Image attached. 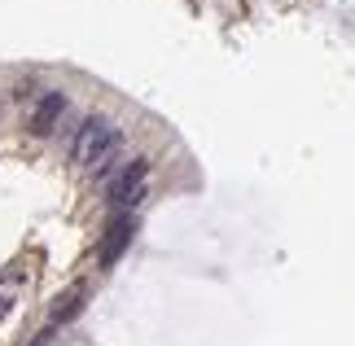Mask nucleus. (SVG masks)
<instances>
[{
	"label": "nucleus",
	"mask_w": 355,
	"mask_h": 346,
	"mask_svg": "<svg viewBox=\"0 0 355 346\" xmlns=\"http://www.w3.org/2000/svg\"><path fill=\"white\" fill-rule=\"evenodd\" d=\"M123 149V132L105 114H92L71 136V162L92 175H114V158Z\"/></svg>",
	"instance_id": "obj_1"
},
{
	"label": "nucleus",
	"mask_w": 355,
	"mask_h": 346,
	"mask_svg": "<svg viewBox=\"0 0 355 346\" xmlns=\"http://www.w3.org/2000/svg\"><path fill=\"white\" fill-rule=\"evenodd\" d=\"M145 189H149V158H128L110 175V206L132 211V206L145 198Z\"/></svg>",
	"instance_id": "obj_2"
},
{
	"label": "nucleus",
	"mask_w": 355,
	"mask_h": 346,
	"mask_svg": "<svg viewBox=\"0 0 355 346\" xmlns=\"http://www.w3.org/2000/svg\"><path fill=\"white\" fill-rule=\"evenodd\" d=\"M66 114H71V96H66L62 88H44L35 96L31 114H26V128H31V136H53L62 128Z\"/></svg>",
	"instance_id": "obj_3"
},
{
	"label": "nucleus",
	"mask_w": 355,
	"mask_h": 346,
	"mask_svg": "<svg viewBox=\"0 0 355 346\" xmlns=\"http://www.w3.org/2000/svg\"><path fill=\"white\" fill-rule=\"evenodd\" d=\"M132 237H136V219H132V215H123L119 224H114L110 232H105V241H101L97 259H101V263H114V259H119V254L132 245Z\"/></svg>",
	"instance_id": "obj_4"
},
{
	"label": "nucleus",
	"mask_w": 355,
	"mask_h": 346,
	"mask_svg": "<svg viewBox=\"0 0 355 346\" xmlns=\"http://www.w3.org/2000/svg\"><path fill=\"white\" fill-rule=\"evenodd\" d=\"M79 302H84V289H66V294L58 298V307H53V325H62V320H71V315L79 311Z\"/></svg>",
	"instance_id": "obj_5"
},
{
	"label": "nucleus",
	"mask_w": 355,
	"mask_h": 346,
	"mask_svg": "<svg viewBox=\"0 0 355 346\" xmlns=\"http://www.w3.org/2000/svg\"><path fill=\"white\" fill-rule=\"evenodd\" d=\"M9 307H13V302H9V298H0V320H5V315H9Z\"/></svg>",
	"instance_id": "obj_6"
},
{
	"label": "nucleus",
	"mask_w": 355,
	"mask_h": 346,
	"mask_svg": "<svg viewBox=\"0 0 355 346\" xmlns=\"http://www.w3.org/2000/svg\"><path fill=\"white\" fill-rule=\"evenodd\" d=\"M31 346H44V334H40V338H35V342H31Z\"/></svg>",
	"instance_id": "obj_7"
}]
</instances>
